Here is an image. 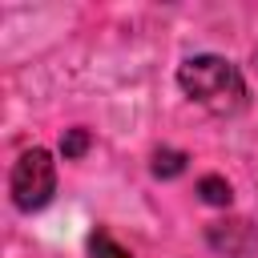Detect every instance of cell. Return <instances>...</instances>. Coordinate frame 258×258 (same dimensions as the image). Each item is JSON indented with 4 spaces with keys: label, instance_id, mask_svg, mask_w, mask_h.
Wrapping results in <instances>:
<instances>
[{
    "label": "cell",
    "instance_id": "6",
    "mask_svg": "<svg viewBox=\"0 0 258 258\" xmlns=\"http://www.w3.org/2000/svg\"><path fill=\"white\" fill-rule=\"evenodd\" d=\"M89 141H93V137H89V129H81V125H77V129H69V133L60 137V153H64V161L85 157V153H89Z\"/></svg>",
    "mask_w": 258,
    "mask_h": 258
},
{
    "label": "cell",
    "instance_id": "3",
    "mask_svg": "<svg viewBox=\"0 0 258 258\" xmlns=\"http://www.w3.org/2000/svg\"><path fill=\"white\" fill-rule=\"evenodd\" d=\"M198 194H202V202L206 206H230V181L226 177H218V173H206L202 181H198Z\"/></svg>",
    "mask_w": 258,
    "mask_h": 258
},
{
    "label": "cell",
    "instance_id": "7",
    "mask_svg": "<svg viewBox=\"0 0 258 258\" xmlns=\"http://www.w3.org/2000/svg\"><path fill=\"white\" fill-rule=\"evenodd\" d=\"M254 64H258V52H254Z\"/></svg>",
    "mask_w": 258,
    "mask_h": 258
},
{
    "label": "cell",
    "instance_id": "1",
    "mask_svg": "<svg viewBox=\"0 0 258 258\" xmlns=\"http://www.w3.org/2000/svg\"><path fill=\"white\" fill-rule=\"evenodd\" d=\"M177 89L202 105L206 113L214 117H234L246 109L250 101V89H246V77L234 60L218 56V52H198V56H185L177 64Z\"/></svg>",
    "mask_w": 258,
    "mask_h": 258
},
{
    "label": "cell",
    "instance_id": "2",
    "mask_svg": "<svg viewBox=\"0 0 258 258\" xmlns=\"http://www.w3.org/2000/svg\"><path fill=\"white\" fill-rule=\"evenodd\" d=\"M8 189H12V206L20 214H32V210H44L56 194V161L48 149L32 145L16 157L12 165V177H8Z\"/></svg>",
    "mask_w": 258,
    "mask_h": 258
},
{
    "label": "cell",
    "instance_id": "5",
    "mask_svg": "<svg viewBox=\"0 0 258 258\" xmlns=\"http://www.w3.org/2000/svg\"><path fill=\"white\" fill-rule=\"evenodd\" d=\"M185 173V153L181 149H157L153 153V177H177Z\"/></svg>",
    "mask_w": 258,
    "mask_h": 258
},
{
    "label": "cell",
    "instance_id": "4",
    "mask_svg": "<svg viewBox=\"0 0 258 258\" xmlns=\"http://www.w3.org/2000/svg\"><path fill=\"white\" fill-rule=\"evenodd\" d=\"M89 258H133L109 230H97L93 238H89Z\"/></svg>",
    "mask_w": 258,
    "mask_h": 258
}]
</instances>
